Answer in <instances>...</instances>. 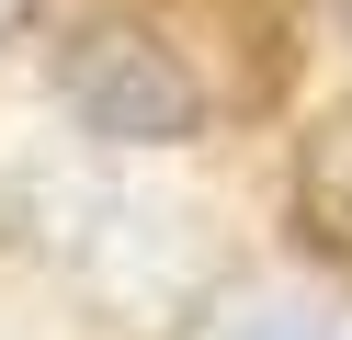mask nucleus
Listing matches in <instances>:
<instances>
[{
  "label": "nucleus",
  "mask_w": 352,
  "mask_h": 340,
  "mask_svg": "<svg viewBox=\"0 0 352 340\" xmlns=\"http://www.w3.org/2000/svg\"><path fill=\"white\" fill-rule=\"evenodd\" d=\"M80 216L69 238H46L69 261V284L91 306H114L125 329H182V306L205 295V238H193L182 204H137V193H102V181H69Z\"/></svg>",
  "instance_id": "nucleus-1"
},
{
  "label": "nucleus",
  "mask_w": 352,
  "mask_h": 340,
  "mask_svg": "<svg viewBox=\"0 0 352 340\" xmlns=\"http://www.w3.org/2000/svg\"><path fill=\"white\" fill-rule=\"evenodd\" d=\"M57 102H69L80 136H102V148H182V136L205 125V91H193L182 45H160L125 12L80 23V34L57 45Z\"/></svg>",
  "instance_id": "nucleus-2"
},
{
  "label": "nucleus",
  "mask_w": 352,
  "mask_h": 340,
  "mask_svg": "<svg viewBox=\"0 0 352 340\" xmlns=\"http://www.w3.org/2000/svg\"><path fill=\"white\" fill-rule=\"evenodd\" d=\"M296 238L318 261H352V102L318 113L296 148Z\"/></svg>",
  "instance_id": "nucleus-3"
},
{
  "label": "nucleus",
  "mask_w": 352,
  "mask_h": 340,
  "mask_svg": "<svg viewBox=\"0 0 352 340\" xmlns=\"http://www.w3.org/2000/svg\"><path fill=\"white\" fill-rule=\"evenodd\" d=\"M216 340H318V329H307L296 306H250V317H228Z\"/></svg>",
  "instance_id": "nucleus-4"
},
{
  "label": "nucleus",
  "mask_w": 352,
  "mask_h": 340,
  "mask_svg": "<svg viewBox=\"0 0 352 340\" xmlns=\"http://www.w3.org/2000/svg\"><path fill=\"white\" fill-rule=\"evenodd\" d=\"M23 23H34V0H0V34H23Z\"/></svg>",
  "instance_id": "nucleus-5"
}]
</instances>
